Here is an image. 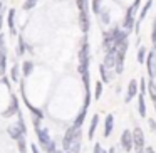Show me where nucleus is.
Instances as JSON below:
<instances>
[{
    "instance_id": "32",
    "label": "nucleus",
    "mask_w": 156,
    "mask_h": 153,
    "mask_svg": "<svg viewBox=\"0 0 156 153\" xmlns=\"http://www.w3.org/2000/svg\"><path fill=\"white\" fill-rule=\"evenodd\" d=\"M151 42H153V49L156 51V31L151 32Z\"/></svg>"
},
{
    "instance_id": "19",
    "label": "nucleus",
    "mask_w": 156,
    "mask_h": 153,
    "mask_svg": "<svg viewBox=\"0 0 156 153\" xmlns=\"http://www.w3.org/2000/svg\"><path fill=\"white\" fill-rule=\"evenodd\" d=\"M32 71H34V62H32V61H25L24 64H22V74L27 78V76L32 74Z\"/></svg>"
},
{
    "instance_id": "34",
    "label": "nucleus",
    "mask_w": 156,
    "mask_h": 153,
    "mask_svg": "<svg viewBox=\"0 0 156 153\" xmlns=\"http://www.w3.org/2000/svg\"><path fill=\"white\" fill-rule=\"evenodd\" d=\"M94 153H102L101 143H94Z\"/></svg>"
},
{
    "instance_id": "16",
    "label": "nucleus",
    "mask_w": 156,
    "mask_h": 153,
    "mask_svg": "<svg viewBox=\"0 0 156 153\" xmlns=\"http://www.w3.org/2000/svg\"><path fill=\"white\" fill-rule=\"evenodd\" d=\"M151 7H153V0H148V2L144 4V7L141 9V14H139V19H138V25H136V29H138L139 24H141V22L146 19V14H148V10H149Z\"/></svg>"
},
{
    "instance_id": "10",
    "label": "nucleus",
    "mask_w": 156,
    "mask_h": 153,
    "mask_svg": "<svg viewBox=\"0 0 156 153\" xmlns=\"http://www.w3.org/2000/svg\"><path fill=\"white\" fill-rule=\"evenodd\" d=\"M7 24H9V31H10V35H15L17 31H15V10L10 9L7 14Z\"/></svg>"
},
{
    "instance_id": "5",
    "label": "nucleus",
    "mask_w": 156,
    "mask_h": 153,
    "mask_svg": "<svg viewBox=\"0 0 156 153\" xmlns=\"http://www.w3.org/2000/svg\"><path fill=\"white\" fill-rule=\"evenodd\" d=\"M134 12H136V9L131 5V7L128 9V12H126L124 22H122V31H126L128 34L134 29Z\"/></svg>"
},
{
    "instance_id": "29",
    "label": "nucleus",
    "mask_w": 156,
    "mask_h": 153,
    "mask_svg": "<svg viewBox=\"0 0 156 153\" xmlns=\"http://www.w3.org/2000/svg\"><path fill=\"white\" fill-rule=\"evenodd\" d=\"M99 15H101V20H102V24H109V15H108V12L106 10H101L99 12Z\"/></svg>"
},
{
    "instance_id": "8",
    "label": "nucleus",
    "mask_w": 156,
    "mask_h": 153,
    "mask_svg": "<svg viewBox=\"0 0 156 153\" xmlns=\"http://www.w3.org/2000/svg\"><path fill=\"white\" fill-rule=\"evenodd\" d=\"M136 94H138V81L131 79V81H129V84H128V94H126L124 101H126V103L133 101V98H134Z\"/></svg>"
},
{
    "instance_id": "14",
    "label": "nucleus",
    "mask_w": 156,
    "mask_h": 153,
    "mask_svg": "<svg viewBox=\"0 0 156 153\" xmlns=\"http://www.w3.org/2000/svg\"><path fill=\"white\" fill-rule=\"evenodd\" d=\"M7 131H9V135H10L14 140H19V138H22V136L25 135V133L22 131L20 128H19V125H10V126H9Z\"/></svg>"
},
{
    "instance_id": "42",
    "label": "nucleus",
    "mask_w": 156,
    "mask_h": 153,
    "mask_svg": "<svg viewBox=\"0 0 156 153\" xmlns=\"http://www.w3.org/2000/svg\"><path fill=\"white\" fill-rule=\"evenodd\" d=\"M154 111H156V103H154Z\"/></svg>"
},
{
    "instance_id": "27",
    "label": "nucleus",
    "mask_w": 156,
    "mask_h": 153,
    "mask_svg": "<svg viewBox=\"0 0 156 153\" xmlns=\"http://www.w3.org/2000/svg\"><path fill=\"white\" fill-rule=\"evenodd\" d=\"M91 7H92V10H94V14H99V12H101V0H92Z\"/></svg>"
},
{
    "instance_id": "15",
    "label": "nucleus",
    "mask_w": 156,
    "mask_h": 153,
    "mask_svg": "<svg viewBox=\"0 0 156 153\" xmlns=\"http://www.w3.org/2000/svg\"><path fill=\"white\" fill-rule=\"evenodd\" d=\"M114 64H116V51L111 49V51H108V54L104 57V66L106 67H114Z\"/></svg>"
},
{
    "instance_id": "4",
    "label": "nucleus",
    "mask_w": 156,
    "mask_h": 153,
    "mask_svg": "<svg viewBox=\"0 0 156 153\" xmlns=\"http://www.w3.org/2000/svg\"><path fill=\"white\" fill-rule=\"evenodd\" d=\"M144 64H146V67H148V76L151 79H154L156 78V52L154 51L148 52Z\"/></svg>"
},
{
    "instance_id": "30",
    "label": "nucleus",
    "mask_w": 156,
    "mask_h": 153,
    "mask_svg": "<svg viewBox=\"0 0 156 153\" xmlns=\"http://www.w3.org/2000/svg\"><path fill=\"white\" fill-rule=\"evenodd\" d=\"M19 141V150H20V153H25V138L22 136V138L17 140Z\"/></svg>"
},
{
    "instance_id": "37",
    "label": "nucleus",
    "mask_w": 156,
    "mask_h": 153,
    "mask_svg": "<svg viewBox=\"0 0 156 153\" xmlns=\"http://www.w3.org/2000/svg\"><path fill=\"white\" fill-rule=\"evenodd\" d=\"M139 4H141V0H134V4H133V7H134V9H138V7H139Z\"/></svg>"
},
{
    "instance_id": "28",
    "label": "nucleus",
    "mask_w": 156,
    "mask_h": 153,
    "mask_svg": "<svg viewBox=\"0 0 156 153\" xmlns=\"http://www.w3.org/2000/svg\"><path fill=\"white\" fill-rule=\"evenodd\" d=\"M25 52V41L22 35H19V54H24Z\"/></svg>"
},
{
    "instance_id": "17",
    "label": "nucleus",
    "mask_w": 156,
    "mask_h": 153,
    "mask_svg": "<svg viewBox=\"0 0 156 153\" xmlns=\"http://www.w3.org/2000/svg\"><path fill=\"white\" fill-rule=\"evenodd\" d=\"M138 111H139V116H143V118H146V103H144V94H139L138 96Z\"/></svg>"
},
{
    "instance_id": "40",
    "label": "nucleus",
    "mask_w": 156,
    "mask_h": 153,
    "mask_svg": "<svg viewBox=\"0 0 156 153\" xmlns=\"http://www.w3.org/2000/svg\"><path fill=\"white\" fill-rule=\"evenodd\" d=\"M51 153H61V151H57V150H54V151H51Z\"/></svg>"
},
{
    "instance_id": "3",
    "label": "nucleus",
    "mask_w": 156,
    "mask_h": 153,
    "mask_svg": "<svg viewBox=\"0 0 156 153\" xmlns=\"http://www.w3.org/2000/svg\"><path fill=\"white\" fill-rule=\"evenodd\" d=\"M131 136H133V146H134L138 151L144 150V133L139 126H136L134 129L131 131Z\"/></svg>"
},
{
    "instance_id": "39",
    "label": "nucleus",
    "mask_w": 156,
    "mask_h": 153,
    "mask_svg": "<svg viewBox=\"0 0 156 153\" xmlns=\"http://www.w3.org/2000/svg\"><path fill=\"white\" fill-rule=\"evenodd\" d=\"M109 153H114V148H111V150H109Z\"/></svg>"
},
{
    "instance_id": "9",
    "label": "nucleus",
    "mask_w": 156,
    "mask_h": 153,
    "mask_svg": "<svg viewBox=\"0 0 156 153\" xmlns=\"http://www.w3.org/2000/svg\"><path fill=\"white\" fill-rule=\"evenodd\" d=\"M112 126H114V115H111V113H109V115L106 116V121H104V136H106V138H108V136H111Z\"/></svg>"
},
{
    "instance_id": "31",
    "label": "nucleus",
    "mask_w": 156,
    "mask_h": 153,
    "mask_svg": "<svg viewBox=\"0 0 156 153\" xmlns=\"http://www.w3.org/2000/svg\"><path fill=\"white\" fill-rule=\"evenodd\" d=\"M139 86H141V93H143V94H146V79L144 78L139 81Z\"/></svg>"
},
{
    "instance_id": "2",
    "label": "nucleus",
    "mask_w": 156,
    "mask_h": 153,
    "mask_svg": "<svg viewBox=\"0 0 156 153\" xmlns=\"http://www.w3.org/2000/svg\"><path fill=\"white\" fill-rule=\"evenodd\" d=\"M35 133H37V140H39V143H41V146L45 150V151H54L55 150V141L51 138V135H49V131L45 128H35Z\"/></svg>"
},
{
    "instance_id": "38",
    "label": "nucleus",
    "mask_w": 156,
    "mask_h": 153,
    "mask_svg": "<svg viewBox=\"0 0 156 153\" xmlns=\"http://www.w3.org/2000/svg\"><path fill=\"white\" fill-rule=\"evenodd\" d=\"M144 153H154V150H153V148H151V146H148V148H146V150H144Z\"/></svg>"
},
{
    "instance_id": "35",
    "label": "nucleus",
    "mask_w": 156,
    "mask_h": 153,
    "mask_svg": "<svg viewBox=\"0 0 156 153\" xmlns=\"http://www.w3.org/2000/svg\"><path fill=\"white\" fill-rule=\"evenodd\" d=\"M148 123H149V128H151L153 131H154V129H156V123H154V119L149 118V119H148Z\"/></svg>"
},
{
    "instance_id": "6",
    "label": "nucleus",
    "mask_w": 156,
    "mask_h": 153,
    "mask_svg": "<svg viewBox=\"0 0 156 153\" xmlns=\"http://www.w3.org/2000/svg\"><path fill=\"white\" fill-rule=\"evenodd\" d=\"M19 111H20V109H19V99H17V96H15V94H12L10 104H9L7 111L2 113V116H4V118H10L12 115H17Z\"/></svg>"
},
{
    "instance_id": "36",
    "label": "nucleus",
    "mask_w": 156,
    "mask_h": 153,
    "mask_svg": "<svg viewBox=\"0 0 156 153\" xmlns=\"http://www.w3.org/2000/svg\"><path fill=\"white\" fill-rule=\"evenodd\" d=\"M30 150H32V153H41V150H39V146H37V145H34V143L30 145Z\"/></svg>"
},
{
    "instance_id": "7",
    "label": "nucleus",
    "mask_w": 156,
    "mask_h": 153,
    "mask_svg": "<svg viewBox=\"0 0 156 153\" xmlns=\"http://www.w3.org/2000/svg\"><path fill=\"white\" fill-rule=\"evenodd\" d=\"M121 146L124 148V151H131L133 150V136L129 129H124L121 135Z\"/></svg>"
},
{
    "instance_id": "25",
    "label": "nucleus",
    "mask_w": 156,
    "mask_h": 153,
    "mask_svg": "<svg viewBox=\"0 0 156 153\" xmlns=\"http://www.w3.org/2000/svg\"><path fill=\"white\" fill-rule=\"evenodd\" d=\"M79 12H87V0H77Z\"/></svg>"
},
{
    "instance_id": "1",
    "label": "nucleus",
    "mask_w": 156,
    "mask_h": 153,
    "mask_svg": "<svg viewBox=\"0 0 156 153\" xmlns=\"http://www.w3.org/2000/svg\"><path fill=\"white\" fill-rule=\"evenodd\" d=\"M89 61H91V56H89V42H87V34H84L81 51H79V67H77L79 74L89 72Z\"/></svg>"
},
{
    "instance_id": "18",
    "label": "nucleus",
    "mask_w": 156,
    "mask_h": 153,
    "mask_svg": "<svg viewBox=\"0 0 156 153\" xmlns=\"http://www.w3.org/2000/svg\"><path fill=\"white\" fill-rule=\"evenodd\" d=\"M5 69H7V56H5V49L0 47V76L5 74Z\"/></svg>"
},
{
    "instance_id": "21",
    "label": "nucleus",
    "mask_w": 156,
    "mask_h": 153,
    "mask_svg": "<svg viewBox=\"0 0 156 153\" xmlns=\"http://www.w3.org/2000/svg\"><path fill=\"white\" fill-rule=\"evenodd\" d=\"M148 91H149V98L156 103V82L153 81V79L148 82Z\"/></svg>"
},
{
    "instance_id": "43",
    "label": "nucleus",
    "mask_w": 156,
    "mask_h": 153,
    "mask_svg": "<svg viewBox=\"0 0 156 153\" xmlns=\"http://www.w3.org/2000/svg\"><path fill=\"white\" fill-rule=\"evenodd\" d=\"M102 153H108V151H104V150H102Z\"/></svg>"
},
{
    "instance_id": "22",
    "label": "nucleus",
    "mask_w": 156,
    "mask_h": 153,
    "mask_svg": "<svg viewBox=\"0 0 156 153\" xmlns=\"http://www.w3.org/2000/svg\"><path fill=\"white\" fill-rule=\"evenodd\" d=\"M146 61V47H139L138 51V62L139 64H144Z\"/></svg>"
},
{
    "instance_id": "44",
    "label": "nucleus",
    "mask_w": 156,
    "mask_h": 153,
    "mask_svg": "<svg viewBox=\"0 0 156 153\" xmlns=\"http://www.w3.org/2000/svg\"><path fill=\"white\" fill-rule=\"evenodd\" d=\"M66 153H69V151H66Z\"/></svg>"
},
{
    "instance_id": "26",
    "label": "nucleus",
    "mask_w": 156,
    "mask_h": 153,
    "mask_svg": "<svg viewBox=\"0 0 156 153\" xmlns=\"http://www.w3.org/2000/svg\"><path fill=\"white\" fill-rule=\"evenodd\" d=\"M10 78H12V81H14V82H19V67H17V66H14V67H12Z\"/></svg>"
},
{
    "instance_id": "20",
    "label": "nucleus",
    "mask_w": 156,
    "mask_h": 153,
    "mask_svg": "<svg viewBox=\"0 0 156 153\" xmlns=\"http://www.w3.org/2000/svg\"><path fill=\"white\" fill-rule=\"evenodd\" d=\"M106 66L104 64H101L99 66V74H101V79H102V82H109V79H111V76H109V72L106 71Z\"/></svg>"
},
{
    "instance_id": "12",
    "label": "nucleus",
    "mask_w": 156,
    "mask_h": 153,
    "mask_svg": "<svg viewBox=\"0 0 156 153\" xmlns=\"http://www.w3.org/2000/svg\"><path fill=\"white\" fill-rule=\"evenodd\" d=\"M86 113H87V109L82 108V109H81V113L77 115V118H76L74 125H72L71 128H74V129H81V128H82V125H84V119H86Z\"/></svg>"
},
{
    "instance_id": "13",
    "label": "nucleus",
    "mask_w": 156,
    "mask_h": 153,
    "mask_svg": "<svg viewBox=\"0 0 156 153\" xmlns=\"http://www.w3.org/2000/svg\"><path fill=\"white\" fill-rule=\"evenodd\" d=\"M98 125H99V116L94 115L91 119V126H89V131H87V138L89 140H94V133L98 129Z\"/></svg>"
},
{
    "instance_id": "24",
    "label": "nucleus",
    "mask_w": 156,
    "mask_h": 153,
    "mask_svg": "<svg viewBox=\"0 0 156 153\" xmlns=\"http://www.w3.org/2000/svg\"><path fill=\"white\" fill-rule=\"evenodd\" d=\"M102 94V82L98 81L96 82V89H94V99H99Z\"/></svg>"
},
{
    "instance_id": "33",
    "label": "nucleus",
    "mask_w": 156,
    "mask_h": 153,
    "mask_svg": "<svg viewBox=\"0 0 156 153\" xmlns=\"http://www.w3.org/2000/svg\"><path fill=\"white\" fill-rule=\"evenodd\" d=\"M2 12H4V4L0 2V31H2V19H4V15H2ZM2 34V32H0Z\"/></svg>"
},
{
    "instance_id": "11",
    "label": "nucleus",
    "mask_w": 156,
    "mask_h": 153,
    "mask_svg": "<svg viewBox=\"0 0 156 153\" xmlns=\"http://www.w3.org/2000/svg\"><path fill=\"white\" fill-rule=\"evenodd\" d=\"M79 22H81V31L84 32V34H87L89 32V15H87V12H81V14H79Z\"/></svg>"
},
{
    "instance_id": "41",
    "label": "nucleus",
    "mask_w": 156,
    "mask_h": 153,
    "mask_svg": "<svg viewBox=\"0 0 156 153\" xmlns=\"http://www.w3.org/2000/svg\"><path fill=\"white\" fill-rule=\"evenodd\" d=\"M138 153H144V150H141V151H138Z\"/></svg>"
},
{
    "instance_id": "23",
    "label": "nucleus",
    "mask_w": 156,
    "mask_h": 153,
    "mask_svg": "<svg viewBox=\"0 0 156 153\" xmlns=\"http://www.w3.org/2000/svg\"><path fill=\"white\" fill-rule=\"evenodd\" d=\"M37 2L39 0H25L24 5H22V9H24V10H30V9H34L35 5H37Z\"/></svg>"
}]
</instances>
